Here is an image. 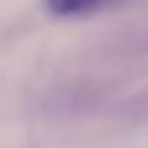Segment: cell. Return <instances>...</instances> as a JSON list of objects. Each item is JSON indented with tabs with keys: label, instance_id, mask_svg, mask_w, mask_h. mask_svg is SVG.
<instances>
[{
	"label": "cell",
	"instance_id": "obj_1",
	"mask_svg": "<svg viewBox=\"0 0 148 148\" xmlns=\"http://www.w3.org/2000/svg\"><path fill=\"white\" fill-rule=\"evenodd\" d=\"M109 3H114V0H44L47 10L52 16H60V18L86 16V13H94L99 8H107Z\"/></svg>",
	"mask_w": 148,
	"mask_h": 148
}]
</instances>
